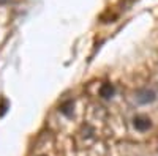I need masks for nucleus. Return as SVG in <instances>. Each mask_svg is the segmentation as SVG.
Returning <instances> with one entry per match:
<instances>
[{"label":"nucleus","mask_w":158,"mask_h":156,"mask_svg":"<svg viewBox=\"0 0 158 156\" xmlns=\"http://www.w3.org/2000/svg\"><path fill=\"white\" fill-rule=\"evenodd\" d=\"M136 99H138V102H141V104H149V102H153L155 99H156V93L153 92V90H141V92H138V95H136Z\"/></svg>","instance_id":"f257e3e1"},{"label":"nucleus","mask_w":158,"mask_h":156,"mask_svg":"<svg viewBox=\"0 0 158 156\" xmlns=\"http://www.w3.org/2000/svg\"><path fill=\"white\" fill-rule=\"evenodd\" d=\"M133 125H135V128L138 129V131H147V129L152 126L150 118H147V117H144V115H138V117H135Z\"/></svg>","instance_id":"f03ea898"},{"label":"nucleus","mask_w":158,"mask_h":156,"mask_svg":"<svg viewBox=\"0 0 158 156\" xmlns=\"http://www.w3.org/2000/svg\"><path fill=\"white\" fill-rule=\"evenodd\" d=\"M100 95H101L104 99L112 98V96H114V87H112L111 84H104V85H101V88H100Z\"/></svg>","instance_id":"7ed1b4c3"},{"label":"nucleus","mask_w":158,"mask_h":156,"mask_svg":"<svg viewBox=\"0 0 158 156\" xmlns=\"http://www.w3.org/2000/svg\"><path fill=\"white\" fill-rule=\"evenodd\" d=\"M71 109H73V102L68 101L67 104H63V106H62V114H63V115H67V117H70V115L73 114Z\"/></svg>","instance_id":"20e7f679"},{"label":"nucleus","mask_w":158,"mask_h":156,"mask_svg":"<svg viewBox=\"0 0 158 156\" xmlns=\"http://www.w3.org/2000/svg\"><path fill=\"white\" fill-rule=\"evenodd\" d=\"M5 112H6V101L3 99V101H2V106H0V117H2Z\"/></svg>","instance_id":"39448f33"},{"label":"nucleus","mask_w":158,"mask_h":156,"mask_svg":"<svg viewBox=\"0 0 158 156\" xmlns=\"http://www.w3.org/2000/svg\"><path fill=\"white\" fill-rule=\"evenodd\" d=\"M10 0H0V5H3V3H8Z\"/></svg>","instance_id":"423d86ee"}]
</instances>
